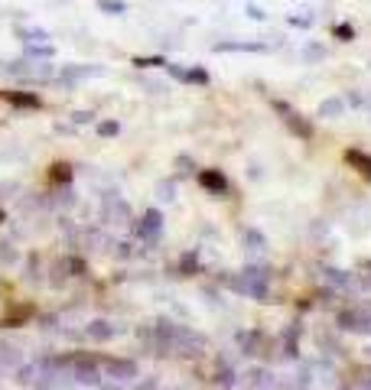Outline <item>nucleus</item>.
Returning <instances> with one entry per match:
<instances>
[{
	"mask_svg": "<svg viewBox=\"0 0 371 390\" xmlns=\"http://www.w3.org/2000/svg\"><path fill=\"white\" fill-rule=\"evenodd\" d=\"M7 98H10L13 104H20V108H36V104H39L33 94H7Z\"/></svg>",
	"mask_w": 371,
	"mask_h": 390,
	"instance_id": "nucleus-1",
	"label": "nucleus"
},
{
	"mask_svg": "<svg viewBox=\"0 0 371 390\" xmlns=\"http://www.w3.org/2000/svg\"><path fill=\"white\" fill-rule=\"evenodd\" d=\"M101 10H108V13H124V3L121 0H98Z\"/></svg>",
	"mask_w": 371,
	"mask_h": 390,
	"instance_id": "nucleus-2",
	"label": "nucleus"
},
{
	"mask_svg": "<svg viewBox=\"0 0 371 390\" xmlns=\"http://www.w3.org/2000/svg\"><path fill=\"white\" fill-rule=\"evenodd\" d=\"M101 133H104V137H111V133H117V124H101Z\"/></svg>",
	"mask_w": 371,
	"mask_h": 390,
	"instance_id": "nucleus-3",
	"label": "nucleus"
}]
</instances>
